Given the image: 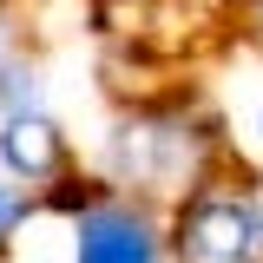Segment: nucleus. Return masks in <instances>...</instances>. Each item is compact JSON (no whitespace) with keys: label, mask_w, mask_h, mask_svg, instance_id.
I'll use <instances>...</instances> for the list:
<instances>
[{"label":"nucleus","mask_w":263,"mask_h":263,"mask_svg":"<svg viewBox=\"0 0 263 263\" xmlns=\"http://www.w3.org/2000/svg\"><path fill=\"white\" fill-rule=\"evenodd\" d=\"M0 178H13L27 197H53L60 184H72V138L46 105L0 119Z\"/></svg>","instance_id":"3"},{"label":"nucleus","mask_w":263,"mask_h":263,"mask_svg":"<svg viewBox=\"0 0 263 263\" xmlns=\"http://www.w3.org/2000/svg\"><path fill=\"white\" fill-rule=\"evenodd\" d=\"M112 191L178 211L197 184H211V138L184 112H132L105 132V178Z\"/></svg>","instance_id":"1"},{"label":"nucleus","mask_w":263,"mask_h":263,"mask_svg":"<svg viewBox=\"0 0 263 263\" xmlns=\"http://www.w3.org/2000/svg\"><path fill=\"white\" fill-rule=\"evenodd\" d=\"M178 263H263V191L211 178L171 211Z\"/></svg>","instance_id":"2"},{"label":"nucleus","mask_w":263,"mask_h":263,"mask_svg":"<svg viewBox=\"0 0 263 263\" xmlns=\"http://www.w3.org/2000/svg\"><path fill=\"white\" fill-rule=\"evenodd\" d=\"M33 204H40V197H27L20 184H13V178H0V257H7V250H13V237L27 230Z\"/></svg>","instance_id":"4"},{"label":"nucleus","mask_w":263,"mask_h":263,"mask_svg":"<svg viewBox=\"0 0 263 263\" xmlns=\"http://www.w3.org/2000/svg\"><path fill=\"white\" fill-rule=\"evenodd\" d=\"M257 132H263V92H257Z\"/></svg>","instance_id":"5"}]
</instances>
